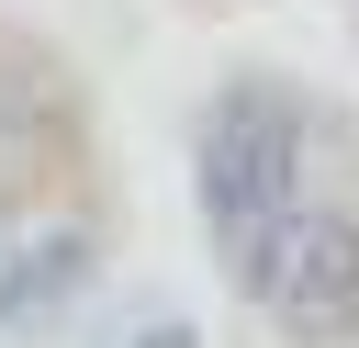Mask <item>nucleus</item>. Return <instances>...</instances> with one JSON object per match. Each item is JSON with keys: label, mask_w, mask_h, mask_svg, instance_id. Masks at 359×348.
Returning <instances> with one entry per match:
<instances>
[{"label": "nucleus", "mask_w": 359, "mask_h": 348, "mask_svg": "<svg viewBox=\"0 0 359 348\" xmlns=\"http://www.w3.org/2000/svg\"><path fill=\"white\" fill-rule=\"evenodd\" d=\"M90 281H101V236L79 213H11L0 225V337L56 326Z\"/></svg>", "instance_id": "nucleus-3"}, {"label": "nucleus", "mask_w": 359, "mask_h": 348, "mask_svg": "<svg viewBox=\"0 0 359 348\" xmlns=\"http://www.w3.org/2000/svg\"><path fill=\"white\" fill-rule=\"evenodd\" d=\"M325 146L337 123L314 112V90L292 79H224L202 101V135H191V180H202V225H213V258L236 269L303 191H325Z\"/></svg>", "instance_id": "nucleus-1"}, {"label": "nucleus", "mask_w": 359, "mask_h": 348, "mask_svg": "<svg viewBox=\"0 0 359 348\" xmlns=\"http://www.w3.org/2000/svg\"><path fill=\"white\" fill-rule=\"evenodd\" d=\"M146 348H191V326H146Z\"/></svg>", "instance_id": "nucleus-4"}, {"label": "nucleus", "mask_w": 359, "mask_h": 348, "mask_svg": "<svg viewBox=\"0 0 359 348\" xmlns=\"http://www.w3.org/2000/svg\"><path fill=\"white\" fill-rule=\"evenodd\" d=\"M224 281H236L292 348H359V202H348V191H303Z\"/></svg>", "instance_id": "nucleus-2"}]
</instances>
